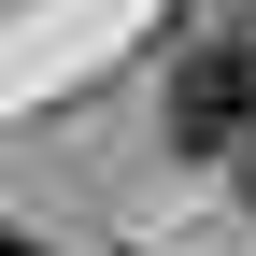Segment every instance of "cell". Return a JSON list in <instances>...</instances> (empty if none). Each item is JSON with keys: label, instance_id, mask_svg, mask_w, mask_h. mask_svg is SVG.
Wrapping results in <instances>:
<instances>
[{"label": "cell", "instance_id": "obj_1", "mask_svg": "<svg viewBox=\"0 0 256 256\" xmlns=\"http://www.w3.org/2000/svg\"><path fill=\"white\" fill-rule=\"evenodd\" d=\"M242 128H256V43L214 28V43H185V72H171V142L185 156H228Z\"/></svg>", "mask_w": 256, "mask_h": 256}, {"label": "cell", "instance_id": "obj_2", "mask_svg": "<svg viewBox=\"0 0 256 256\" xmlns=\"http://www.w3.org/2000/svg\"><path fill=\"white\" fill-rule=\"evenodd\" d=\"M228 171H242V200H256V128H242V142H228Z\"/></svg>", "mask_w": 256, "mask_h": 256}, {"label": "cell", "instance_id": "obj_3", "mask_svg": "<svg viewBox=\"0 0 256 256\" xmlns=\"http://www.w3.org/2000/svg\"><path fill=\"white\" fill-rule=\"evenodd\" d=\"M0 256H43V242H28V228H14V214H0Z\"/></svg>", "mask_w": 256, "mask_h": 256}]
</instances>
